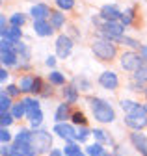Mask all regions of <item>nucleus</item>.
<instances>
[{"mask_svg":"<svg viewBox=\"0 0 147 156\" xmlns=\"http://www.w3.org/2000/svg\"><path fill=\"white\" fill-rule=\"evenodd\" d=\"M89 106H91V113H93L95 121H99V123H112L116 119L114 108L110 106L106 101L95 97V99H89Z\"/></svg>","mask_w":147,"mask_h":156,"instance_id":"f257e3e1","label":"nucleus"},{"mask_svg":"<svg viewBox=\"0 0 147 156\" xmlns=\"http://www.w3.org/2000/svg\"><path fill=\"white\" fill-rule=\"evenodd\" d=\"M91 50H93V54L101 62H112L117 54L116 45L110 41V39H95L93 45H91Z\"/></svg>","mask_w":147,"mask_h":156,"instance_id":"f03ea898","label":"nucleus"},{"mask_svg":"<svg viewBox=\"0 0 147 156\" xmlns=\"http://www.w3.org/2000/svg\"><path fill=\"white\" fill-rule=\"evenodd\" d=\"M32 145L34 149L38 151V154H43V152H50L52 149V136L45 130H34L32 132Z\"/></svg>","mask_w":147,"mask_h":156,"instance_id":"7ed1b4c3","label":"nucleus"},{"mask_svg":"<svg viewBox=\"0 0 147 156\" xmlns=\"http://www.w3.org/2000/svg\"><path fill=\"white\" fill-rule=\"evenodd\" d=\"M125 125L128 128H132V130H142L147 126V113L143 110V106L136 108L132 113H127L125 115Z\"/></svg>","mask_w":147,"mask_h":156,"instance_id":"20e7f679","label":"nucleus"},{"mask_svg":"<svg viewBox=\"0 0 147 156\" xmlns=\"http://www.w3.org/2000/svg\"><path fill=\"white\" fill-rule=\"evenodd\" d=\"M101 30H102L106 39H110V41H119L123 37V32H125V24L117 23V21H104Z\"/></svg>","mask_w":147,"mask_h":156,"instance_id":"39448f33","label":"nucleus"},{"mask_svg":"<svg viewBox=\"0 0 147 156\" xmlns=\"http://www.w3.org/2000/svg\"><path fill=\"white\" fill-rule=\"evenodd\" d=\"M121 67L125 71H138L142 67V56L136 52H125L121 56Z\"/></svg>","mask_w":147,"mask_h":156,"instance_id":"423d86ee","label":"nucleus"},{"mask_svg":"<svg viewBox=\"0 0 147 156\" xmlns=\"http://www.w3.org/2000/svg\"><path fill=\"white\" fill-rule=\"evenodd\" d=\"M99 86L104 87V89H108V91H116L117 86H119V78H117V74L112 73V71H104V73L99 76Z\"/></svg>","mask_w":147,"mask_h":156,"instance_id":"0eeeda50","label":"nucleus"},{"mask_svg":"<svg viewBox=\"0 0 147 156\" xmlns=\"http://www.w3.org/2000/svg\"><path fill=\"white\" fill-rule=\"evenodd\" d=\"M73 52V41L69 35H60L56 39V54L58 58H62V60H65V58H69V54Z\"/></svg>","mask_w":147,"mask_h":156,"instance_id":"6e6552de","label":"nucleus"},{"mask_svg":"<svg viewBox=\"0 0 147 156\" xmlns=\"http://www.w3.org/2000/svg\"><path fill=\"white\" fill-rule=\"evenodd\" d=\"M54 134H58L62 140H67V141L77 140V130H75V126L67 125V123H56V126H54Z\"/></svg>","mask_w":147,"mask_h":156,"instance_id":"1a4fd4ad","label":"nucleus"},{"mask_svg":"<svg viewBox=\"0 0 147 156\" xmlns=\"http://www.w3.org/2000/svg\"><path fill=\"white\" fill-rule=\"evenodd\" d=\"M34 32L39 37H48V35H52L54 28L50 23H47V19H39V21H34Z\"/></svg>","mask_w":147,"mask_h":156,"instance_id":"9d476101","label":"nucleus"},{"mask_svg":"<svg viewBox=\"0 0 147 156\" xmlns=\"http://www.w3.org/2000/svg\"><path fill=\"white\" fill-rule=\"evenodd\" d=\"M131 141L134 143V147H136L143 156H147V136H145V134H140V130H134V132L131 134Z\"/></svg>","mask_w":147,"mask_h":156,"instance_id":"9b49d317","label":"nucleus"},{"mask_svg":"<svg viewBox=\"0 0 147 156\" xmlns=\"http://www.w3.org/2000/svg\"><path fill=\"white\" fill-rule=\"evenodd\" d=\"M101 17L104 19V21H117V19L123 17V13L116 8V6H104L101 9Z\"/></svg>","mask_w":147,"mask_h":156,"instance_id":"f8f14e48","label":"nucleus"},{"mask_svg":"<svg viewBox=\"0 0 147 156\" xmlns=\"http://www.w3.org/2000/svg\"><path fill=\"white\" fill-rule=\"evenodd\" d=\"M50 9H48V6H45V4H35L32 9H30V15L34 17V21H39V19H47V17H50Z\"/></svg>","mask_w":147,"mask_h":156,"instance_id":"ddd939ff","label":"nucleus"},{"mask_svg":"<svg viewBox=\"0 0 147 156\" xmlns=\"http://www.w3.org/2000/svg\"><path fill=\"white\" fill-rule=\"evenodd\" d=\"M91 136H93V138H95V141L97 143H110V145H112L114 141H112V138H110V136H108V132L106 130H102V128H93V130H91Z\"/></svg>","mask_w":147,"mask_h":156,"instance_id":"4468645a","label":"nucleus"},{"mask_svg":"<svg viewBox=\"0 0 147 156\" xmlns=\"http://www.w3.org/2000/svg\"><path fill=\"white\" fill-rule=\"evenodd\" d=\"M34 86H35V78L34 76H23L21 78V82H19V87H21V91L23 93H30V91H34Z\"/></svg>","mask_w":147,"mask_h":156,"instance_id":"2eb2a0df","label":"nucleus"},{"mask_svg":"<svg viewBox=\"0 0 147 156\" xmlns=\"http://www.w3.org/2000/svg\"><path fill=\"white\" fill-rule=\"evenodd\" d=\"M63 23H65V15L62 11H52L50 13V24H52L54 30H60L63 26Z\"/></svg>","mask_w":147,"mask_h":156,"instance_id":"dca6fc26","label":"nucleus"},{"mask_svg":"<svg viewBox=\"0 0 147 156\" xmlns=\"http://www.w3.org/2000/svg\"><path fill=\"white\" fill-rule=\"evenodd\" d=\"M63 97H65V102L67 104H75L77 99H78V89L75 86H67L63 89Z\"/></svg>","mask_w":147,"mask_h":156,"instance_id":"f3484780","label":"nucleus"},{"mask_svg":"<svg viewBox=\"0 0 147 156\" xmlns=\"http://www.w3.org/2000/svg\"><path fill=\"white\" fill-rule=\"evenodd\" d=\"M67 115H69V104L63 102V104H60V106L56 108V113H54V121H56V123H63V121L67 119Z\"/></svg>","mask_w":147,"mask_h":156,"instance_id":"a211bd4d","label":"nucleus"},{"mask_svg":"<svg viewBox=\"0 0 147 156\" xmlns=\"http://www.w3.org/2000/svg\"><path fill=\"white\" fill-rule=\"evenodd\" d=\"M23 102H24V106H26V115H28V117H32L35 112L41 110V108H39V102L35 101V99H32V97H26Z\"/></svg>","mask_w":147,"mask_h":156,"instance_id":"6ab92c4d","label":"nucleus"},{"mask_svg":"<svg viewBox=\"0 0 147 156\" xmlns=\"http://www.w3.org/2000/svg\"><path fill=\"white\" fill-rule=\"evenodd\" d=\"M21 35H23V32H21V28H19V26H11V28H8L6 32H2V37L11 39V41H15V43H19Z\"/></svg>","mask_w":147,"mask_h":156,"instance_id":"aec40b11","label":"nucleus"},{"mask_svg":"<svg viewBox=\"0 0 147 156\" xmlns=\"http://www.w3.org/2000/svg\"><path fill=\"white\" fill-rule=\"evenodd\" d=\"M2 63L15 65L17 63V50H2Z\"/></svg>","mask_w":147,"mask_h":156,"instance_id":"412c9836","label":"nucleus"},{"mask_svg":"<svg viewBox=\"0 0 147 156\" xmlns=\"http://www.w3.org/2000/svg\"><path fill=\"white\" fill-rule=\"evenodd\" d=\"M86 154L88 156H104V149H102V143H93V145H88L86 147Z\"/></svg>","mask_w":147,"mask_h":156,"instance_id":"4be33fe9","label":"nucleus"},{"mask_svg":"<svg viewBox=\"0 0 147 156\" xmlns=\"http://www.w3.org/2000/svg\"><path fill=\"white\" fill-rule=\"evenodd\" d=\"M73 86H75L77 89H80V91H89V89H91L89 80H86L84 76H77V78H73Z\"/></svg>","mask_w":147,"mask_h":156,"instance_id":"5701e85b","label":"nucleus"},{"mask_svg":"<svg viewBox=\"0 0 147 156\" xmlns=\"http://www.w3.org/2000/svg\"><path fill=\"white\" fill-rule=\"evenodd\" d=\"M11 115L15 117V119H21L23 115H26V106H24V102L13 104V106H11Z\"/></svg>","mask_w":147,"mask_h":156,"instance_id":"b1692460","label":"nucleus"},{"mask_svg":"<svg viewBox=\"0 0 147 156\" xmlns=\"http://www.w3.org/2000/svg\"><path fill=\"white\" fill-rule=\"evenodd\" d=\"M48 80H50V84H54V86H63V84H65V76H63L62 73H58V71H52V73L48 74Z\"/></svg>","mask_w":147,"mask_h":156,"instance_id":"393cba45","label":"nucleus"},{"mask_svg":"<svg viewBox=\"0 0 147 156\" xmlns=\"http://www.w3.org/2000/svg\"><path fill=\"white\" fill-rule=\"evenodd\" d=\"M11 99H9V95L6 91H2V95H0V112H8L11 108Z\"/></svg>","mask_w":147,"mask_h":156,"instance_id":"a878e982","label":"nucleus"},{"mask_svg":"<svg viewBox=\"0 0 147 156\" xmlns=\"http://www.w3.org/2000/svg\"><path fill=\"white\" fill-rule=\"evenodd\" d=\"M30 119V126L32 128H38V126H41V123H43V112L39 110V112H35L32 117H28Z\"/></svg>","mask_w":147,"mask_h":156,"instance_id":"bb28decb","label":"nucleus"},{"mask_svg":"<svg viewBox=\"0 0 147 156\" xmlns=\"http://www.w3.org/2000/svg\"><path fill=\"white\" fill-rule=\"evenodd\" d=\"M119 104H121V108H123L127 113H132L136 108H140V104H138V102H134V101H127V99H123Z\"/></svg>","mask_w":147,"mask_h":156,"instance_id":"cd10ccee","label":"nucleus"},{"mask_svg":"<svg viewBox=\"0 0 147 156\" xmlns=\"http://www.w3.org/2000/svg\"><path fill=\"white\" fill-rule=\"evenodd\" d=\"M15 50H17V54L21 56V60H30V48H28L26 45H23V43H17Z\"/></svg>","mask_w":147,"mask_h":156,"instance_id":"c85d7f7f","label":"nucleus"},{"mask_svg":"<svg viewBox=\"0 0 147 156\" xmlns=\"http://www.w3.org/2000/svg\"><path fill=\"white\" fill-rule=\"evenodd\" d=\"M24 21H26V19H24V15L23 13H13L11 17H9V23H11V26H23L24 24Z\"/></svg>","mask_w":147,"mask_h":156,"instance_id":"c756f323","label":"nucleus"},{"mask_svg":"<svg viewBox=\"0 0 147 156\" xmlns=\"http://www.w3.org/2000/svg\"><path fill=\"white\" fill-rule=\"evenodd\" d=\"M134 80H138V82H147V65H142L138 71H134Z\"/></svg>","mask_w":147,"mask_h":156,"instance_id":"7c9ffc66","label":"nucleus"},{"mask_svg":"<svg viewBox=\"0 0 147 156\" xmlns=\"http://www.w3.org/2000/svg\"><path fill=\"white\" fill-rule=\"evenodd\" d=\"M63 154H65V156H78V154H82V152H80V147H78V145L71 143V145H67V147L63 149Z\"/></svg>","mask_w":147,"mask_h":156,"instance_id":"2f4dec72","label":"nucleus"},{"mask_svg":"<svg viewBox=\"0 0 147 156\" xmlns=\"http://www.w3.org/2000/svg\"><path fill=\"white\" fill-rule=\"evenodd\" d=\"M89 134H91V132H89V130L86 128V125H82V126H80V128L77 130V141H86Z\"/></svg>","mask_w":147,"mask_h":156,"instance_id":"473e14b6","label":"nucleus"},{"mask_svg":"<svg viewBox=\"0 0 147 156\" xmlns=\"http://www.w3.org/2000/svg\"><path fill=\"white\" fill-rule=\"evenodd\" d=\"M56 6H58L60 9L67 11V9H71L73 6H75V0H56Z\"/></svg>","mask_w":147,"mask_h":156,"instance_id":"72a5a7b5","label":"nucleus"},{"mask_svg":"<svg viewBox=\"0 0 147 156\" xmlns=\"http://www.w3.org/2000/svg\"><path fill=\"white\" fill-rule=\"evenodd\" d=\"M0 119H2V121H0V123H2V126H9V125L13 123V119H15V117H13L11 113H8V112H2V115H0Z\"/></svg>","mask_w":147,"mask_h":156,"instance_id":"f704fd0d","label":"nucleus"},{"mask_svg":"<svg viewBox=\"0 0 147 156\" xmlns=\"http://www.w3.org/2000/svg\"><path fill=\"white\" fill-rule=\"evenodd\" d=\"M73 123H77V125H86V117L82 112H75L73 113Z\"/></svg>","mask_w":147,"mask_h":156,"instance_id":"c9c22d12","label":"nucleus"},{"mask_svg":"<svg viewBox=\"0 0 147 156\" xmlns=\"http://www.w3.org/2000/svg\"><path fill=\"white\" fill-rule=\"evenodd\" d=\"M119 41H121V43H125V45H128V47H132V48H140V43L136 41V39H131V37H121Z\"/></svg>","mask_w":147,"mask_h":156,"instance_id":"e433bc0d","label":"nucleus"},{"mask_svg":"<svg viewBox=\"0 0 147 156\" xmlns=\"http://www.w3.org/2000/svg\"><path fill=\"white\" fill-rule=\"evenodd\" d=\"M0 140H2V143H8V141L11 140V134L8 132L6 126H2V130H0Z\"/></svg>","mask_w":147,"mask_h":156,"instance_id":"4c0bfd02","label":"nucleus"},{"mask_svg":"<svg viewBox=\"0 0 147 156\" xmlns=\"http://www.w3.org/2000/svg\"><path fill=\"white\" fill-rule=\"evenodd\" d=\"M121 21H123V24H128L132 21V8H128L125 13H123V17H121Z\"/></svg>","mask_w":147,"mask_h":156,"instance_id":"58836bf2","label":"nucleus"},{"mask_svg":"<svg viewBox=\"0 0 147 156\" xmlns=\"http://www.w3.org/2000/svg\"><path fill=\"white\" fill-rule=\"evenodd\" d=\"M21 87H17V86H8V95L9 97H15V95H19Z\"/></svg>","mask_w":147,"mask_h":156,"instance_id":"ea45409f","label":"nucleus"},{"mask_svg":"<svg viewBox=\"0 0 147 156\" xmlns=\"http://www.w3.org/2000/svg\"><path fill=\"white\" fill-rule=\"evenodd\" d=\"M140 56H142V60L147 62V45H142L140 47Z\"/></svg>","mask_w":147,"mask_h":156,"instance_id":"a19ab883","label":"nucleus"},{"mask_svg":"<svg viewBox=\"0 0 147 156\" xmlns=\"http://www.w3.org/2000/svg\"><path fill=\"white\" fill-rule=\"evenodd\" d=\"M45 63H47V67H54V65H56V58H54V56H48Z\"/></svg>","mask_w":147,"mask_h":156,"instance_id":"79ce46f5","label":"nucleus"},{"mask_svg":"<svg viewBox=\"0 0 147 156\" xmlns=\"http://www.w3.org/2000/svg\"><path fill=\"white\" fill-rule=\"evenodd\" d=\"M48 156H65V154H63V151H60V149H52V151L48 152Z\"/></svg>","mask_w":147,"mask_h":156,"instance_id":"37998d69","label":"nucleus"},{"mask_svg":"<svg viewBox=\"0 0 147 156\" xmlns=\"http://www.w3.org/2000/svg\"><path fill=\"white\" fill-rule=\"evenodd\" d=\"M41 91V80L39 78H35V86H34V93H39Z\"/></svg>","mask_w":147,"mask_h":156,"instance_id":"c03bdc74","label":"nucleus"},{"mask_svg":"<svg viewBox=\"0 0 147 156\" xmlns=\"http://www.w3.org/2000/svg\"><path fill=\"white\" fill-rule=\"evenodd\" d=\"M8 76H9V74H8V71H6V69L0 71V80H2V82H6V80H8Z\"/></svg>","mask_w":147,"mask_h":156,"instance_id":"a18cd8bd","label":"nucleus"},{"mask_svg":"<svg viewBox=\"0 0 147 156\" xmlns=\"http://www.w3.org/2000/svg\"><path fill=\"white\" fill-rule=\"evenodd\" d=\"M13 156H24V154H23V152H15Z\"/></svg>","mask_w":147,"mask_h":156,"instance_id":"49530a36","label":"nucleus"},{"mask_svg":"<svg viewBox=\"0 0 147 156\" xmlns=\"http://www.w3.org/2000/svg\"><path fill=\"white\" fill-rule=\"evenodd\" d=\"M143 110H145V113H147V104H143Z\"/></svg>","mask_w":147,"mask_h":156,"instance_id":"de8ad7c7","label":"nucleus"},{"mask_svg":"<svg viewBox=\"0 0 147 156\" xmlns=\"http://www.w3.org/2000/svg\"><path fill=\"white\" fill-rule=\"evenodd\" d=\"M143 93H145V95H147V87H145V89H143Z\"/></svg>","mask_w":147,"mask_h":156,"instance_id":"09e8293b","label":"nucleus"},{"mask_svg":"<svg viewBox=\"0 0 147 156\" xmlns=\"http://www.w3.org/2000/svg\"><path fill=\"white\" fill-rule=\"evenodd\" d=\"M78 156H84V154H78Z\"/></svg>","mask_w":147,"mask_h":156,"instance_id":"8fccbe9b","label":"nucleus"},{"mask_svg":"<svg viewBox=\"0 0 147 156\" xmlns=\"http://www.w3.org/2000/svg\"><path fill=\"white\" fill-rule=\"evenodd\" d=\"M104 156H108V154H104Z\"/></svg>","mask_w":147,"mask_h":156,"instance_id":"3c124183","label":"nucleus"}]
</instances>
